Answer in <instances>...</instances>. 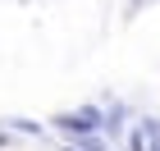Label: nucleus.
I'll return each mask as SVG.
<instances>
[{"instance_id": "nucleus-2", "label": "nucleus", "mask_w": 160, "mask_h": 151, "mask_svg": "<svg viewBox=\"0 0 160 151\" xmlns=\"http://www.w3.org/2000/svg\"><path fill=\"white\" fill-rule=\"evenodd\" d=\"M78 142H82L87 151H110V147H105V142H101V133H87V138H78Z\"/></svg>"}, {"instance_id": "nucleus-1", "label": "nucleus", "mask_w": 160, "mask_h": 151, "mask_svg": "<svg viewBox=\"0 0 160 151\" xmlns=\"http://www.w3.org/2000/svg\"><path fill=\"white\" fill-rule=\"evenodd\" d=\"M5 128H18V133H41V124H32V119H5Z\"/></svg>"}]
</instances>
